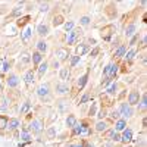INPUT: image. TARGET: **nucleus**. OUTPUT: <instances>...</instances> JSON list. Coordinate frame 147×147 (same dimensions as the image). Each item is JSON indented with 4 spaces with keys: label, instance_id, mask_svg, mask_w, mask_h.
Here are the masks:
<instances>
[{
    "label": "nucleus",
    "instance_id": "obj_1",
    "mask_svg": "<svg viewBox=\"0 0 147 147\" xmlns=\"http://www.w3.org/2000/svg\"><path fill=\"white\" fill-rule=\"evenodd\" d=\"M113 31H115L113 25H107V27H104V28L101 30V37H103L104 40H110V37H112Z\"/></svg>",
    "mask_w": 147,
    "mask_h": 147
},
{
    "label": "nucleus",
    "instance_id": "obj_51",
    "mask_svg": "<svg viewBox=\"0 0 147 147\" xmlns=\"http://www.w3.org/2000/svg\"><path fill=\"white\" fill-rule=\"evenodd\" d=\"M104 113H106V112H104V110H101V112H100V115H98V116H100V118H103V116H104Z\"/></svg>",
    "mask_w": 147,
    "mask_h": 147
},
{
    "label": "nucleus",
    "instance_id": "obj_19",
    "mask_svg": "<svg viewBox=\"0 0 147 147\" xmlns=\"http://www.w3.org/2000/svg\"><path fill=\"white\" fill-rule=\"evenodd\" d=\"M134 33H135V25H134V24H130V25L127 27V30H125V35H127V37H131Z\"/></svg>",
    "mask_w": 147,
    "mask_h": 147
},
{
    "label": "nucleus",
    "instance_id": "obj_53",
    "mask_svg": "<svg viewBox=\"0 0 147 147\" xmlns=\"http://www.w3.org/2000/svg\"><path fill=\"white\" fill-rule=\"evenodd\" d=\"M75 147H82V146H81V144H80V146H75Z\"/></svg>",
    "mask_w": 147,
    "mask_h": 147
},
{
    "label": "nucleus",
    "instance_id": "obj_25",
    "mask_svg": "<svg viewBox=\"0 0 147 147\" xmlns=\"http://www.w3.org/2000/svg\"><path fill=\"white\" fill-rule=\"evenodd\" d=\"M30 19H31L30 16H22V18H19V19H18V25H19V27H24V25H25V24H27Z\"/></svg>",
    "mask_w": 147,
    "mask_h": 147
},
{
    "label": "nucleus",
    "instance_id": "obj_2",
    "mask_svg": "<svg viewBox=\"0 0 147 147\" xmlns=\"http://www.w3.org/2000/svg\"><path fill=\"white\" fill-rule=\"evenodd\" d=\"M119 115L127 116V118L132 115V109H131V106L128 103H122V106H121V109H119Z\"/></svg>",
    "mask_w": 147,
    "mask_h": 147
},
{
    "label": "nucleus",
    "instance_id": "obj_10",
    "mask_svg": "<svg viewBox=\"0 0 147 147\" xmlns=\"http://www.w3.org/2000/svg\"><path fill=\"white\" fill-rule=\"evenodd\" d=\"M37 33L40 34V35H46V34L49 33V27L44 25V24H40L38 28H37Z\"/></svg>",
    "mask_w": 147,
    "mask_h": 147
},
{
    "label": "nucleus",
    "instance_id": "obj_7",
    "mask_svg": "<svg viewBox=\"0 0 147 147\" xmlns=\"http://www.w3.org/2000/svg\"><path fill=\"white\" fill-rule=\"evenodd\" d=\"M31 35H33V28H30V27L25 28V30L22 31V35H21V37H22V41H28V40L31 38Z\"/></svg>",
    "mask_w": 147,
    "mask_h": 147
},
{
    "label": "nucleus",
    "instance_id": "obj_28",
    "mask_svg": "<svg viewBox=\"0 0 147 147\" xmlns=\"http://www.w3.org/2000/svg\"><path fill=\"white\" fill-rule=\"evenodd\" d=\"M46 71H47V63L44 62V63H41V65H40V68H38V74H40V75H43Z\"/></svg>",
    "mask_w": 147,
    "mask_h": 147
},
{
    "label": "nucleus",
    "instance_id": "obj_14",
    "mask_svg": "<svg viewBox=\"0 0 147 147\" xmlns=\"http://www.w3.org/2000/svg\"><path fill=\"white\" fill-rule=\"evenodd\" d=\"M7 85H9V87H16V85H18L16 75H10V77L7 78Z\"/></svg>",
    "mask_w": 147,
    "mask_h": 147
},
{
    "label": "nucleus",
    "instance_id": "obj_36",
    "mask_svg": "<svg viewBox=\"0 0 147 147\" xmlns=\"http://www.w3.org/2000/svg\"><path fill=\"white\" fill-rule=\"evenodd\" d=\"M78 62H80V57H78V56H72V59H71V66H75Z\"/></svg>",
    "mask_w": 147,
    "mask_h": 147
},
{
    "label": "nucleus",
    "instance_id": "obj_15",
    "mask_svg": "<svg viewBox=\"0 0 147 147\" xmlns=\"http://www.w3.org/2000/svg\"><path fill=\"white\" fill-rule=\"evenodd\" d=\"M7 127H9L10 130H16L18 127H19V121H18V119H9V121H7Z\"/></svg>",
    "mask_w": 147,
    "mask_h": 147
},
{
    "label": "nucleus",
    "instance_id": "obj_23",
    "mask_svg": "<svg viewBox=\"0 0 147 147\" xmlns=\"http://www.w3.org/2000/svg\"><path fill=\"white\" fill-rule=\"evenodd\" d=\"M37 49H38L40 53H43V51L47 50V44H46L44 41H38V43H37Z\"/></svg>",
    "mask_w": 147,
    "mask_h": 147
},
{
    "label": "nucleus",
    "instance_id": "obj_38",
    "mask_svg": "<svg viewBox=\"0 0 147 147\" xmlns=\"http://www.w3.org/2000/svg\"><path fill=\"white\" fill-rule=\"evenodd\" d=\"M141 109H146V106H147V97H146V94L143 96V98H141Z\"/></svg>",
    "mask_w": 147,
    "mask_h": 147
},
{
    "label": "nucleus",
    "instance_id": "obj_48",
    "mask_svg": "<svg viewBox=\"0 0 147 147\" xmlns=\"http://www.w3.org/2000/svg\"><path fill=\"white\" fill-rule=\"evenodd\" d=\"M113 134H115V131H107V132H106V137H107V138H112Z\"/></svg>",
    "mask_w": 147,
    "mask_h": 147
},
{
    "label": "nucleus",
    "instance_id": "obj_18",
    "mask_svg": "<svg viewBox=\"0 0 147 147\" xmlns=\"http://www.w3.org/2000/svg\"><path fill=\"white\" fill-rule=\"evenodd\" d=\"M115 56H116V57H122V56H125V46H119L118 49L115 50Z\"/></svg>",
    "mask_w": 147,
    "mask_h": 147
},
{
    "label": "nucleus",
    "instance_id": "obj_35",
    "mask_svg": "<svg viewBox=\"0 0 147 147\" xmlns=\"http://www.w3.org/2000/svg\"><path fill=\"white\" fill-rule=\"evenodd\" d=\"M80 22H81V25H88V24H90V18L88 16H82L81 19H80Z\"/></svg>",
    "mask_w": 147,
    "mask_h": 147
},
{
    "label": "nucleus",
    "instance_id": "obj_26",
    "mask_svg": "<svg viewBox=\"0 0 147 147\" xmlns=\"http://www.w3.org/2000/svg\"><path fill=\"white\" fill-rule=\"evenodd\" d=\"M68 75H69L68 68H62V69H60V80H66V78H68Z\"/></svg>",
    "mask_w": 147,
    "mask_h": 147
},
{
    "label": "nucleus",
    "instance_id": "obj_41",
    "mask_svg": "<svg viewBox=\"0 0 147 147\" xmlns=\"http://www.w3.org/2000/svg\"><path fill=\"white\" fill-rule=\"evenodd\" d=\"M88 98H90V96H88V94H84V96H82V97L80 98V104H82V103H85V101H87Z\"/></svg>",
    "mask_w": 147,
    "mask_h": 147
},
{
    "label": "nucleus",
    "instance_id": "obj_37",
    "mask_svg": "<svg viewBox=\"0 0 147 147\" xmlns=\"http://www.w3.org/2000/svg\"><path fill=\"white\" fill-rule=\"evenodd\" d=\"M40 10H41V12H47V10H49V4H47V3H41V4H40Z\"/></svg>",
    "mask_w": 147,
    "mask_h": 147
},
{
    "label": "nucleus",
    "instance_id": "obj_40",
    "mask_svg": "<svg viewBox=\"0 0 147 147\" xmlns=\"http://www.w3.org/2000/svg\"><path fill=\"white\" fill-rule=\"evenodd\" d=\"M96 109H97V106H96V103H93L91 104V107H90V115L93 116V115H96Z\"/></svg>",
    "mask_w": 147,
    "mask_h": 147
},
{
    "label": "nucleus",
    "instance_id": "obj_8",
    "mask_svg": "<svg viewBox=\"0 0 147 147\" xmlns=\"http://www.w3.org/2000/svg\"><path fill=\"white\" fill-rule=\"evenodd\" d=\"M31 128H33L34 132H41L43 131V124H41V121H33V124H31Z\"/></svg>",
    "mask_w": 147,
    "mask_h": 147
},
{
    "label": "nucleus",
    "instance_id": "obj_34",
    "mask_svg": "<svg viewBox=\"0 0 147 147\" xmlns=\"http://www.w3.org/2000/svg\"><path fill=\"white\" fill-rule=\"evenodd\" d=\"M115 91H116V82H112V84H110V87L107 88V93H110V94H113Z\"/></svg>",
    "mask_w": 147,
    "mask_h": 147
},
{
    "label": "nucleus",
    "instance_id": "obj_5",
    "mask_svg": "<svg viewBox=\"0 0 147 147\" xmlns=\"http://www.w3.org/2000/svg\"><path fill=\"white\" fill-rule=\"evenodd\" d=\"M37 93H38V96H40V97L47 96V94H49V85H47V84H41V85L37 88Z\"/></svg>",
    "mask_w": 147,
    "mask_h": 147
},
{
    "label": "nucleus",
    "instance_id": "obj_21",
    "mask_svg": "<svg viewBox=\"0 0 147 147\" xmlns=\"http://www.w3.org/2000/svg\"><path fill=\"white\" fill-rule=\"evenodd\" d=\"M125 127H127V122H125L124 119H119V121L116 122V131H122V130H125Z\"/></svg>",
    "mask_w": 147,
    "mask_h": 147
},
{
    "label": "nucleus",
    "instance_id": "obj_55",
    "mask_svg": "<svg viewBox=\"0 0 147 147\" xmlns=\"http://www.w3.org/2000/svg\"><path fill=\"white\" fill-rule=\"evenodd\" d=\"M0 90H1V85H0Z\"/></svg>",
    "mask_w": 147,
    "mask_h": 147
},
{
    "label": "nucleus",
    "instance_id": "obj_9",
    "mask_svg": "<svg viewBox=\"0 0 147 147\" xmlns=\"http://www.w3.org/2000/svg\"><path fill=\"white\" fill-rule=\"evenodd\" d=\"M57 56H59V59H60V60H65L66 57L69 56V51H68V49L60 47V49H57Z\"/></svg>",
    "mask_w": 147,
    "mask_h": 147
},
{
    "label": "nucleus",
    "instance_id": "obj_49",
    "mask_svg": "<svg viewBox=\"0 0 147 147\" xmlns=\"http://www.w3.org/2000/svg\"><path fill=\"white\" fill-rule=\"evenodd\" d=\"M21 10H22V9H16V10H13V13H12V15H13V16H16V15L21 13Z\"/></svg>",
    "mask_w": 147,
    "mask_h": 147
},
{
    "label": "nucleus",
    "instance_id": "obj_3",
    "mask_svg": "<svg viewBox=\"0 0 147 147\" xmlns=\"http://www.w3.org/2000/svg\"><path fill=\"white\" fill-rule=\"evenodd\" d=\"M138 101H140V94L137 91H131L130 97H128V104L134 106V104H138Z\"/></svg>",
    "mask_w": 147,
    "mask_h": 147
},
{
    "label": "nucleus",
    "instance_id": "obj_46",
    "mask_svg": "<svg viewBox=\"0 0 147 147\" xmlns=\"http://www.w3.org/2000/svg\"><path fill=\"white\" fill-rule=\"evenodd\" d=\"M110 116H112L113 119H118V118H119V112H118V110H113V112L110 113Z\"/></svg>",
    "mask_w": 147,
    "mask_h": 147
},
{
    "label": "nucleus",
    "instance_id": "obj_24",
    "mask_svg": "<svg viewBox=\"0 0 147 147\" xmlns=\"http://www.w3.org/2000/svg\"><path fill=\"white\" fill-rule=\"evenodd\" d=\"M7 121H9V119H7L6 116H3V115L0 116V130H3V128L7 127Z\"/></svg>",
    "mask_w": 147,
    "mask_h": 147
},
{
    "label": "nucleus",
    "instance_id": "obj_27",
    "mask_svg": "<svg viewBox=\"0 0 147 147\" xmlns=\"http://www.w3.org/2000/svg\"><path fill=\"white\" fill-rule=\"evenodd\" d=\"M116 72H118V66L112 63V69H110V75H109V78H110V80H113L115 77H116Z\"/></svg>",
    "mask_w": 147,
    "mask_h": 147
},
{
    "label": "nucleus",
    "instance_id": "obj_47",
    "mask_svg": "<svg viewBox=\"0 0 147 147\" xmlns=\"http://www.w3.org/2000/svg\"><path fill=\"white\" fill-rule=\"evenodd\" d=\"M112 140H115V141H119V140H121V135H119L118 132H115L113 137H112Z\"/></svg>",
    "mask_w": 147,
    "mask_h": 147
},
{
    "label": "nucleus",
    "instance_id": "obj_52",
    "mask_svg": "<svg viewBox=\"0 0 147 147\" xmlns=\"http://www.w3.org/2000/svg\"><path fill=\"white\" fill-rule=\"evenodd\" d=\"M85 147H94V146H91V144H87V146H85Z\"/></svg>",
    "mask_w": 147,
    "mask_h": 147
},
{
    "label": "nucleus",
    "instance_id": "obj_50",
    "mask_svg": "<svg viewBox=\"0 0 147 147\" xmlns=\"http://www.w3.org/2000/svg\"><path fill=\"white\" fill-rule=\"evenodd\" d=\"M97 53H98V47H96V49H94L93 51H91V56H96Z\"/></svg>",
    "mask_w": 147,
    "mask_h": 147
},
{
    "label": "nucleus",
    "instance_id": "obj_4",
    "mask_svg": "<svg viewBox=\"0 0 147 147\" xmlns=\"http://www.w3.org/2000/svg\"><path fill=\"white\" fill-rule=\"evenodd\" d=\"M78 34H80V31H78V30H72V31H69V34H68V38H66L68 44H74V43H75V40H77V37H78Z\"/></svg>",
    "mask_w": 147,
    "mask_h": 147
},
{
    "label": "nucleus",
    "instance_id": "obj_22",
    "mask_svg": "<svg viewBox=\"0 0 147 147\" xmlns=\"http://www.w3.org/2000/svg\"><path fill=\"white\" fill-rule=\"evenodd\" d=\"M62 24H63V16H62V15L54 16V19H53V25H54V27H59V25H62Z\"/></svg>",
    "mask_w": 147,
    "mask_h": 147
},
{
    "label": "nucleus",
    "instance_id": "obj_30",
    "mask_svg": "<svg viewBox=\"0 0 147 147\" xmlns=\"http://www.w3.org/2000/svg\"><path fill=\"white\" fill-rule=\"evenodd\" d=\"M106 127H107V125H106V122H98L97 125H96V130H97V131H104V130H106Z\"/></svg>",
    "mask_w": 147,
    "mask_h": 147
},
{
    "label": "nucleus",
    "instance_id": "obj_42",
    "mask_svg": "<svg viewBox=\"0 0 147 147\" xmlns=\"http://www.w3.org/2000/svg\"><path fill=\"white\" fill-rule=\"evenodd\" d=\"M9 68H10V65H9L7 62H4L3 66H1V71H3V72H7V71H9Z\"/></svg>",
    "mask_w": 147,
    "mask_h": 147
},
{
    "label": "nucleus",
    "instance_id": "obj_32",
    "mask_svg": "<svg viewBox=\"0 0 147 147\" xmlns=\"http://www.w3.org/2000/svg\"><path fill=\"white\" fill-rule=\"evenodd\" d=\"M30 110V103H24V106L21 107V115H24V113H27Z\"/></svg>",
    "mask_w": 147,
    "mask_h": 147
},
{
    "label": "nucleus",
    "instance_id": "obj_54",
    "mask_svg": "<svg viewBox=\"0 0 147 147\" xmlns=\"http://www.w3.org/2000/svg\"><path fill=\"white\" fill-rule=\"evenodd\" d=\"M68 147H75V146H68Z\"/></svg>",
    "mask_w": 147,
    "mask_h": 147
},
{
    "label": "nucleus",
    "instance_id": "obj_44",
    "mask_svg": "<svg viewBox=\"0 0 147 147\" xmlns=\"http://www.w3.org/2000/svg\"><path fill=\"white\" fill-rule=\"evenodd\" d=\"M80 131H81V125H75V127H74V134H75V135H78Z\"/></svg>",
    "mask_w": 147,
    "mask_h": 147
},
{
    "label": "nucleus",
    "instance_id": "obj_33",
    "mask_svg": "<svg viewBox=\"0 0 147 147\" xmlns=\"http://www.w3.org/2000/svg\"><path fill=\"white\" fill-rule=\"evenodd\" d=\"M21 140H24V141H30V134H28L27 131H24V132L21 134Z\"/></svg>",
    "mask_w": 147,
    "mask_h": 147
},
{
    "label": "nucleus",
    "instance_id": "obj_6",
    "mask_svg": "<svg viewBox=\"0 0 147 147\" xmlns=\"http://www.w3.org/2000/svg\"><path fill=\"white\" fill-rule=\"evenodd\" d=\"M131 140H132V131L125 130L124 131V135L121 137V141H122V143H130Z\"/></svg>",
    "mask_w": 147,
    "mask_h": 147
},
{
    "label": "nucleus",
    "instance_id": "obj_11",
    "mask_svg": "<svg viewBox=\"0 0 147 147\" xmlns=\"http://www.w3.org/2000/svg\"><path fill=\"white\" fill-rule=\"evenodd\" d=\"M56 91L60 93V94H65V93L69 91V88H68L66 84H57V85H56Z\"/></svg>",
    "mask_w": 147,
    "mask_h": 147
},
{
    "label": "nucleus",
    "instance_id": "obj_39",
    "mask_svg": "<svg viewBox=\"0 0 147 147\" xmlns=\"http://www.w3.org/2000/svg\"><path fill=\"white\" fill-rule=\"evenodd\" d=\"M72 28H74V22H66L65 24V30L66 31H72Z\"/></svg>",
    "mask_w": 147,
    "mask_h": 147
},
{
    "label": "nucleus",
    "instance_id": "obj_20",
    "mask_svg": "<svg viewBox=\"0 0 147 147\" xmlns=\"http://www.w3.org/2000/svg\"><path fill=\"white\" fill-rule=\"evenodd\" d=\"M34 81V72L33 71H27V74H25V82L27 84H31Z\"/></svg>",
    "mask_w": 147,
    "mask_h": 147
},
{
    "label": "nucleus",
    "instance_id": "obj_13",
    "mask_svg": "<svg viewBox=\"0 0 147 147\" xmlns=\"http://www.w3.org/2000/svg\"><path fill=\"white\" fill-rule=\"evenodd\" d=\"M66 125H68V127H71V128H74V127L77 125V118H75L74 115L68 116V119H66Z\"/></svg>",
    "mask_w": 147,
    "mask_h": 147
},
{
    "label": "nucleus",
    "instance_id": "obj_31",
    "mask_svg": "<svg viewBox=\"0 0 147 147\" xmlns=\"http://www.w3.org/2000/svg\"><path fill=\"white\" fill-rule=\"evenodd\" d=\"M134 54H135V50H130V51H127V54H125V59L130 62L131 59L134 57Z\"/></svg>",
    "mask_w": 147,
    "mask_h": 147
},
{
    "label": "nucleus",
    "instance_id": "obj_45",
    "mask_svg": "<svg viewBox=\"0 0 147 147\" xmlns=\"http://www.w3.org/2000/svg\"><path fill=\"white\" fill-rule=\"evenodd\" d=\"M28 60H30V57H28V54H27V53H24V54H22V63H27Z\"/></svg>",
    "mask_w": 147,
    "mask_h": 147
},
{
    "label": "nucleus",
    "instance_id": "obj_16",
    "mask_svg": "<svg viewBox=\"0 0 147 147\" xmlns=\"http://www.w3.org/2000/svg\"><path fill=\"white\" fill-rule=\"evenodd\" d=\"M87 80H88V74H84L82 77H80V80H78V88H82L87 84Z\"/></svg>",
    "mask_w": 147,
    "mask_h": 147
},
{
    "label": "nucleus",
    "instance_id": "obj_43",
    "mask_svg": "<svg viewBox=\"0 0 147 147\" xmlns=\"http://www.w3.org/2000/svg\"><path fill=\"white\" fill-rule=\"evenodd\" d=\"M88 132H90V130H88V128L85 127V125H84V127H81V131H80V134H82V135H84V134H88Z\"/></svg>",
    "mask_w": 147,
    "mask_h": 147
},
{
    "label": "nucleus",
    "instance_id": "obj_12",
    "mask_svg": "<svg viewBox=\"0 0 147 147\" xmlns=\"http://www.w3.org/2000/svg\"><path fill=\"white\" fill-rule=\"evenodd\" d=\"M41 59H43V56H41L40 51H34L33 53V63L34 65H38L41 62Z\"/></svg>",
    "mask_w": 147,
    "mask_h": 147
},
{
    "label": "nucleus",
    "instance_id": "obj_17",
    "mask_svg": "<svg viewBox=\"0 0 147 147\" xmlns=\"http://www.w3.org/2000/svg\"><path fill=\"white\" fill-rule=\"evenodd\" d=\"M85 51H87V46L82 43V44H80V46L77 47V56L80 57V56H82V54H85Z\"/></svg>",
    "mask_w": 147,
    "mask_h": 147
},
{
    "label": "nucleus",
    "instance_id": "obj_29",
    "mask_svg": "<svg viewBox=\"0 0 147 147\" xmlns=\"http://www.w3.org/2000/svg\"><path fill=\"white\" fill-rule=\"evenodd\" d=\"M110 69H112V63H109V65L104 68L103 74H104V77H106V78H109V75H110Z\"/></svg>",
    "mask_w": 147,
    "mask_h": 147
}]
</instances>
